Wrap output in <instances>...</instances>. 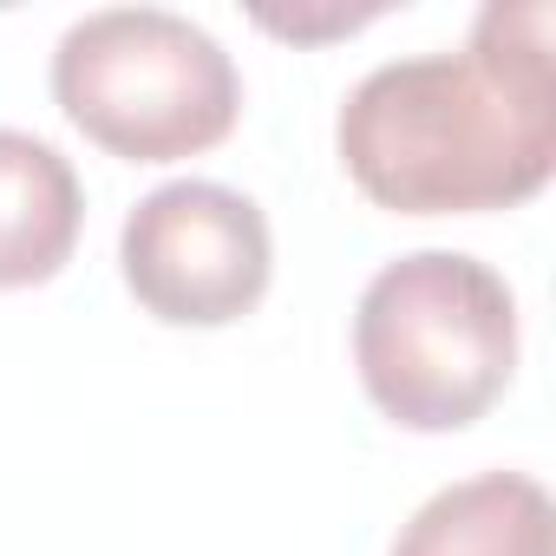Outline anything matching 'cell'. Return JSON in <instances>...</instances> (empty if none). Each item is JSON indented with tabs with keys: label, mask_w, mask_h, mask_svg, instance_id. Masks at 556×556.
Here are the masks:
<instances>
[{
	"label": "cell",
	"mask_w": 556,
	"mask_h": 556,
	"mask_svg": "<svg viewBox=\"0 0 556 556\" xmlns=\"http://www.w3.org/2000/svg\"><path fill=\"white\" fill-rule=\"evenodd\" d=\"M380 8H354V14H268V8H255V21L268 27V34H295V40H321V34H354V27H367Z\"/></svg>",
	"instance_id": "cell-7"
},
{
	"label": "cell",
	"mask_w": 556,
	"mask_h": 556,
	"mask_svg": "<svg viewBox=\"0 0 556 556\" xmlns=\"http://www.w3.org/2000/svg\"><path fill=\"white\" fill-rule=\"evenodd\" d=\"M86 223L79 170L60 144L0 125V289H34L73 262Z\"/></svg>",
	"instance_id": "cell-5"
},
{
	"label": "cell",
	"mask_w": 556,
	"mask_h": 556,
	"mask_svg": "<svg viewBox=\"0 0 556 556\" xmlns=\"http://www.w3.org/2000/svg\"><path fill=\"white\" fill-rule=\"evenodd\" d=\"M341 164L400 216L530 203L556 170V66L543 0H491L465 53L374 66L341 105Z\"/></svg>",
	"instance_id": "cell-1"
},
{
	"label": "cell",
	"mask_w": 556,
	"mask_h": 556,
	"mask_svg": "<svg viewBox=\"0 0 556 556\" xmlns=\"http://www.w3.org/2000/svg\"><path fill=\"white\" fill-rule=\"evenodd\" d=\"M393 556H549V491L523 471H478L432 491Z\"/></svg>",
	"instance_id": "cell-6"
},
{
	"label": "cell",
	"mask_w": 556,
	"mask_h": 556,
	"mask_svg": "<svg viewBox=\"0 0 556 556\" xmlns=\"http://www.w3.org/2000/svg\"><path fill=\"white\" fill-rule=\"evenodd\" d=\"M60 112L131 164H170L223 144L242 112V73L210 27L170 8L79 14L53 47Z\"/></svg>",
	"instance_id": "cell-3"
},
{
	"label": "cell",
	"mask_w": 556,
	"mask_h": 556,
	"mask_svg": "<svg viewBox=\"0 0 556 556\" xmlns=\"http://www.w3.org/2000/svg\"><path fill=\"white\" fill-rule=\"evenodd\" d=\"M354 367L393 426L465 432L517 374V295L465 249H413L361 289Z\"/></svg>",
	"instance_id": "cell-2"
},
{
	"label": "cell",
	"mask_w": 556,
	"mask_h": 556,
	"mask_svg": "<svg viewBox=\"0 0 556 556\" xmlns=\"http://www.w3.org/2000/svg\"><path fill=\"white\" fill-rule=\"evenodd\" d=\"M118 268L144 315L170 328H229L268 295V216L255 197L210 177L157 184L118 229Z\"/></svg>",
	"instance_id": "cell-4"
}]
</instances>
